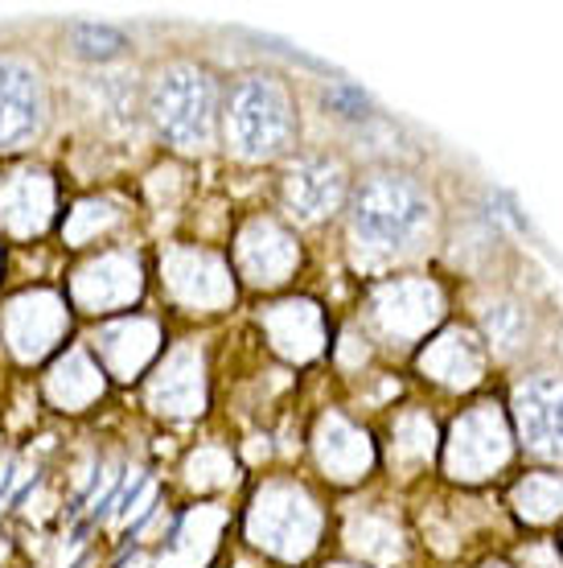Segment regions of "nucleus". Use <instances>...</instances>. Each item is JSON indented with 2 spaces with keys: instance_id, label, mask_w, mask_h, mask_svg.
<instances>
[{
  "instance_id": "obj_1",
  "label": "nucleus",
  "mask_w": 563,
  "mask_h": 568,
  "mask_svg": "<svg viewBox=\"0 0 563 568\" xmlns=\"http://www.w3.org/2000/svg\"><path fill=\"white\" fill-rule=\"evenodd\" d=\"M350 227L375 252H408L432 227V199L408 173H370L354 190Z\"/></svg>"
},
{
  "instance_id": "obj_2",
  "label": "nucleus",
  "mask_w": 563,
  "mask_h": 568,
  "mask_svg": "<svg viewBox=\"0 0 563 568\" xmlns=\"http://www.w3.org/2000/svg\"><path fill=\"white\" fill-rule=\"evenodd\" d=\"M149 115L156 132L170 144L197 153L214 141L218 129V83L206 67L194 62H170L149 83Z\"/></svg>"
},
{
  "instance_id": "obj_3",
  "label": "nucleus",
  "mask_w": 563,
  "mask_h": 568,
  "mask_svg": "<svg viewBox=\"0 0 563 568\" xmlns=\"http://www.w3.org/2000/svg\"><path fill=\"white\" fill-rule=\"evenodd\" d=\"M296 120L293 100L268 74H247L231 91V112H226V136L235 153L247 161H268L293 144Z\"/></svg>"
},
{
  "instance_id": "obj_4",
  "label": "nucleus",
  "mask_w": 563,
  "mask_h": 568,
  "mask_svg": "<svg viewBox=\"0 0 563 568\" xmlns=\"http://www.w3.org/2000/svg\"><path fill=\"white\" fill-rule=\"evenodd\" d=\"M50 103L42 71L21 54H0V149H25L42 136Z\"/></svg>"
},
{
  "instance_id": "obj_5",
  "label": "nucleus",
  "mask_w": 563,
  "mask_h": 568,
  "mask_svg": "<svg viewBox=\"0 0 563 568\" xmlns=\"http://www.w3.org/2000/svg\"><path fill=\"white\" fill-rule=\"evenodd\" d=\"M519 433L531 454L563 457V379L560 375H531L514 392Z\"/></svg>"
},
{
  "instance_id": "obj_6",
  "label": "nucleus",
  "mask_w": 563,
  "mask_h": 568,
  "mask_svg": "<svg viewBox=\"0 0 563 568\" xmlns=\"http://www.w3.org/2000/svg\"><path fill=\"white\" fill-rule=\"evenodd\" d=\"M284 199H288V211L305 223H317L325 214H334L346 199V170L341 161H329V156H305L296 161L288 178H284Z\"/></svg>"
},
{
  "instance_id": "obj_7",
  "label": "nucleus",
  "mask_w": 563,
  "mask_h": 568,
  "mask_svg": "<svg viewBox=\"0 0 563 568\" xmlns=\"http://www.w3.org/2000/svg\"><path fill=\"white\" fill-rule=\"evenodd\" d=\"M66 326V313L58 305L54 297H25L17 301L13 310H9V342H13V351L21 358H38L45 355L50 346L58 342Z\"/></svg>"
},
{
  "instance_id": "obj_8",
  "label": "nucleus",
  "mask_w": 563,
  "mask_h": 568,
  "mask_svg": "<svg viewBox=\"0 0 563 568\" xmlns=\"http://www.w3.org/2000/svg\"><path fill=\"white\" fill-rule=\"evenodd\" d=\"M50 206H54V194L42 173H13L0 185V223L17 235L42 231L50 223Z\"/></svg>"
},
{
  "instance_id": "obj_9",
  "label": "nucleus",
  "mask_w": 563,
  "mask_h": 568,
  "mask_svg": "<svg viewBox=\"0 0 563 568\" xmlns=\"http://www.w3.org/2000/svg\"><path fill=\"white\" fill-rule=\"evenodd\" d=\"M136 293H141V276H136V264L127 256H103L99 264L79 272V284H74V297L83 301V305H91V310L124 305Z\"/></svg>"
},
{
  "instance_id": "obj_10",
  "label": "nucleus",
  "mask_w": 563,
  "mask_h": 568,
  "mask_svg": "<svg viewBox=\"0 0 563 568\" xmlns=\"http://www.w3.org/2000/svg\"><path fill=\"white\" fill-rule=\"evenodd\" d=\"M156 346V329L149 322H120V326H108L99 334V351H103V363L115 371V375H132L149 363Z\"/></svg>"
},
{
  "instance_id": "obj_11",
  "label": "nucleus",
  "mask_w": 563,
  "mask_h": 568,
  "mask_svg": "<svg viewBox=\"0 0 563 568\" xmlns=\"http://www.w3.org/2000/svg\"><path fill=\"white\" fill-rule=\"evenodd\" d=\"M103 392V379H99V371L91 367V358L86 355H66V363L50 375V396L58 404H66V408H79L86 399H95Z\"/></svg>"
},
{
  "instance_id": "obj_12",
  "label": "nucleus",
  "mask_w": 563,
  "mask_h": 568,
  "mask_svg": "<svg viewBox=\"0 0 563 568\" xmlns=\"http://www.w3.org/2000/svg\"><path fill=\"white\" fill-rule=\"evenodd\" d=\"M194 363L190 355H173L165 379L153 384V399L161 404V413H194V404L202 399V379L194 371H185Z\"/></svg>"
},
{
  "instance_id": "obj_13",
  "label": "nucleus",
  "mask_w": 563,
  "mask_h": 568,
  "mask_svg": "<svg viewBox=\"0 0 563 568\" xmlns=\"http://www.w3.org/2000/svg\"><path fill=\"white\" fill-rule=\"evenodd\" d=\"M71 38H74V50L83 58H91V62H108V58L127 50V38L112 26H74Z\"/></svg>"
},
{
  "instance_id": "obj_14",
  "label": "nucleus",
  "mask_w": 563,
  "mask_h": 568,
  "mask_svg": "<svg viewBox=\"0 0 563 568\" xmlns=\"http://www.w3.org/2000/svg\"><path fill=\"white\" fill-rule=\"evenodd\" d=\"M95 100L103 103V112L108 115L127 120L132 103H136V87H132L127 74H103V79H95Z\"/></svg>"
},
{
  "instance_id": "obj_15",
  "label": "nucleus",
  "mask_w": 563,
  "mask_h": 568,
  "mask_svg": "<svg viewBox=\"0 0 563 568\" xmlns=\"http://www.w3.org/2000/svg\"><path fill=\"white\" fill-rule=\"evenodd\" d=\"M485 326H490V334L502 346H519L522 338V313L514 310V305H493L490 313H485Z\"/></svg>"
},
{
  "instance_id": "obj_16",
  "label": "nucleus",
  "mask_w": 563,
  "mask_h": 568,
  "mask_svg": "<svg viewBox=\"0 0 563 568\" xmlns=\"http://www.w3.org/2000/svg\"><path fill=\"white\" fill-rule=\"evenodd\" d=\"M325 103H329L338 115H346V120H367L370 115V100L358 91V87H334V91L325 95Z\"/></svg>"
}]
</instances>
